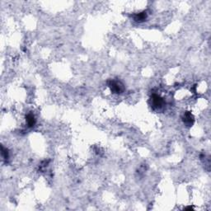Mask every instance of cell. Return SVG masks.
<instances>
[{"label": "cell", "mask_w": 211, "mask_h": 211, "mask_svg": "<svg viewBox=\"0 0 211 211\" xmlns=\"http://www.w3.org/2000/svg\"><path fill=\"white\" fill-rule=\"evenodd\" d=\"M2 156H3V155H4V153H5V151H4V149H3V148H2ZM7 157H8V155H7V153H6V156L4 157V158L6 159V158H7Z\"/></svg>", "instance_id": "cell-6"}, {"label": "cell", "mask_w": 211, "mask_h": 211, "mask_svg": "<svg viewBox=\"0 0 211 211\" xmlns=\"http://www.w3.org/2000/svg\"><path fill=\"white\" fill-rule=\"evenodd\" d=\"M26 123H27V125L29 127H32L35 125V116L32 115V114H28L26 115Z\"/></svg>", "instance_id": "cell-5"}, {"label": "cell", "mask_w": 211, "mask_h": 211, "mask_svg": "<svg viewBox=\"0 0 211 211\" xmlns=\"http://www.w3.org/2000/svg\"><path fill=\"white\" fill-rule=\"evenodd\" d=\"M150 105L154 110H158L164 105V100L159 95L153 94L150 98Z\"/></svg>", "instance_id": "cell-2"}, {"label": "cell", "mask_w": 211, "mask_h": 211, "mask_svg": "<svg viewBox=\"0 0 211 211\" xmlns=\"http://www.w3.org/2000/svg\"><path fill=\"white\" fill-rule=\"evenodd\" d=\"M183 122H184V124L185 125H187V126H191L194 123V117H193V115H191V113L189 112V111H185L184 113V115H183L182 117Z\"/></svg>", "instance_id": "cell-3"}, {"label": "cell", "mask_w": 211, "mask_h": 211, "mask_svg": "<svg viewBox=\"0 0 211 211\" xmlns=\"http://www.w3.org/2000/svg\"><path fill=\"white\" fill-rule=\"evenodd\" d=\"M108 86L113 93H122L124 89V85L122 84V82L117 80H110L108 82Z\"/></svg>", "instance_id": "cell-1"}, {"label": "cell", "mask_w": 211, "mask_h": 211, "mask_svg": "<svg viewBox=\"0 0 211 211\" xmlns=\"http://www.w3.org/2000/svg\"><path fill=\"white\" fill-rule=\"evenodd\" d=\"M147 16H148V14H147V12L145 11H143V12H138L137 14H135L134 16V21H138V22H142V21H144L147 19Z\"/></svg>", "instance_id": "cell-4"}]
</instances>
